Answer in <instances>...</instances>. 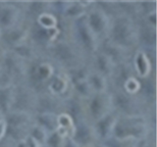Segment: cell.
<instances>
[{"label": "cell", "mask_w": 157, "mask_h": 147, "mask_svg": "<svg viewBox=\"0 0 157 147\" xmlns=\"http://www.w3.org/2000/svg\"><path fill=\"white\" fill-rule=\"evenodd\" d=\"M145 134V126L136 117H130L116 123L114 134L119 139H139Z\"/></svg>", "instance_id": "obj_1"}, {"label": "cell", "mask_w": 157, "mask_h": 147, "mask_svg": "<svg viewBox=\"0 0 157 147\" xmlns=\"http://www.w3.org/2000/svg\"><path fill=\"white\" fill-rule=\"evenodd\" d=\"M108 99L109 97L104 96L103 93H98L96 96L93 97L90 103V111L92 113V116L95 117L97 120L108 115L110 106V102Z\"/></svg>", "instance_id": "obj_2"}, {"label": "cell", "mask_w": 157, "mask_h": 147, "mask_svg": "<svg viewBox=\"0 0 157 147\" xmlns=\"http://www.w3.org/2000/svg\"><path fill=\"white\" fill-rule=\"evenodd\" d=\"M86 22L91 31L95 34H99L103 32L108 27V19L106 15L101 11H92L87 16Z\"/></svg>", "instance_id": "obj_3"}, {"label": "cell", "mask_w": 157, "mask_h": 147, "mask_svg": "<svg viewBox=\"0 0 157 147\" xmlns=\"http://www.w3.org/2000/svg\"><path fill=\"white\" fill-rule=\"evenodd\" d=\"M78 21L80 22L78 24V32L82 41L87 49L93 50L96 47V34L91 31L86 21H82L81 19H78Z\"/></svg>", "instance_id": "obj_4"}, {"label": "cell", "mask_w": 157, "mask_h": 147, "mask_svg": "<svg viewBox=\"0 0 157 147\" xmlns=\"http://www.w3.org/2000/svg\"><path fill=\"white\" fill-rule=\"evenodd\" d=\"M117 119L112 115H106L98 120L96 124V132L101 138L109 139L111 134L114 132Z\"/></svg>", "instance_id": "obj_5"}, {"label": "cell", "mask_w": 157, "mask_h": 147, "mask_svg": "<svg viewBox=\"0 0 157 147\" xmlns=\"http://www.w3.org/2000/svg\"><path fill=\"white\" fill-rule=\"evenodd\" d=\"M18 10L16 7L7 5L0 9V27L4 28H11L18 19Z\"/></svg>", "instance_id": "obj_6"}, {"label": "cell", "mask_w": 157, "mask_h": 147, "mask_svg": "<svg viewBox=\"0 0 157 147\" xmlns=\"http://www.w3.org/2000/svg\"><path fill=\"white\" fill-rule=\"evenodd\" d=\"M135 66L137 75L140 77H147L151 72V63L147 55L142 51L136 53L135 58Z\"/></svg>", "instance_id": "obj_7"}, {"label": "cell", "mask_w": 157, "mask_h": 147, "mask_svg": "<svg viewBox=\"0 0 157 147\" xmlns=\"http://www.w3.org/2000/svg\"><path fill=\"white\" fill-rule=\"evenodd\" d=\"M38 125L47 132H55L58 129L57 116L52 113H43L38 117Z\"/></svg>", "instance_id": "obj_8"}, {"label": "cell", "mask_w": 157, "mask_h": 147, "mask_svg": "<svg viewBox=\"0 0 157 147\" xmlns=\"http://www.w3.org/2000/svg\"><path fill=\"white\" fill-rule=\"evenodd\" d=\"M49 90L54 94H62L68 88V80L64 75H57L52 77V80L49 83Z\"/></svg>", "instance_id": "obj_9"}, {"label": "cell", "mask_w": 157, "mask_h": 147, "mask_svg": "<svg viewBox=\"0 0 157 147\" xmlns=\"http://www.w3.org/2000/svg\"><path fill=\"white\" fill-rule=\"evenodd\" d=\"M14 102V93L10 87H4L0 89V110L7 112Z\"/></svg>", "instance_id": "obj_10"}, {"label": "cell", "mask_w": 157, "mask_h": 147, "mask_svg": "<svg viewBox=\"0 0 157 147\" xmlns=\"http://www.w3.org/2000/svg\"><path fill=\"white\" fill-rule=\"evenodd\" d=\"M57 122H58V127H62V129H65L69 131V134H70V138H74V135H75V131H76V127L74 125V121L71 115L66 114V113H63L57 116Z\"/></svg>", "instance_id": "obj_11"}, {"label": "cell", "mask_w": 157, "mask_h": 147, "mask_svg": "<svg viewBox=\"0 0 157 147\" xmlns=\"http://www.w3.org/2000/svg\"><path fill=\"white\" fill-rule=\"evenodd\" d=\"M87 81L90 82L93 91H96L97 93L105 92L107 88V83L105 81V77H103L102 74H93V75L90 76Z\"/></svg>", "instance_id": "obj_12"}, {"label": "cell", "mask_w": 157, "mask_h": 147, "mask_svg": "<svg viewBox=\"0 0 157 147\" xmlns=\"http://www.w3.org/2000/svg\"><path fill=\"white\" fill-rule=\"evenodd\" d=\"M59 29L57 28L51 29H44L42 28H38L36 32V37L41 42H50L55 40L59 36Z\"/></svg>", "instance_id": "obj_13"}, {"label": "cell", "mask_w": 157, "mask_h": 147, "mask_svg": "<svg viewBox=\"0 0 157 147\" xmlns=\"http://www.w3.org/2000/svg\"><path fill=\"white\" fill-rule=\"evenodd\" d=\"M29 120L28 114L23 112H16L9 114L8 120L6 121L7 126H24Z\"/></svg>", "instance_id": "obj_14"}, {"label": "cell", "mask_w": 157, "mask_h": 147, "mask_svg": "<svg viewBox=\"0 0 157 147\" xmlns=\"http://www.w3.org/2000/svg\"><path fill=\"white\" fill-rule=\"evenodd\" d=\"M131 27L127 23H119L114 28V36L117 40L120 42H127L130 39L131 36Z\"/></svg>", "instance_id": "obj_15"}, {"label": "cell", "mask_w": 157, "mask_h": 147, "mask_svg": "<svg viewBox=\"0 0 157 147\" xmlns=\"http://www.w3.org/2000/svg\"><path fill=\"white\" fill-rule=\"evenodd\" d=\"M39 28L44 29H51L57 28V18L50 13H42L37 17Z\"/></svg>", "instance_id": "obj_16"}, {"label": "cell", "mask_w": 157, "mask_h": 147, "mask_svg": "<svg viewBox=\"0 0 157 147\" xmlns=\"http://www.w3.org/2000/svg\"><path fill=\"white\" fill-rule=\"evenodd\" d=\"M29 135L33 137L41 146L46 144V141L48 138V132L39 125H36L32 127Z\"/></svg>", "instance_id": "obj_17"}, {"label": "cell", "mask_w": 157, "mask_h": 147, "mask_svg": "<svg viewBox=\"0 0 157 147\" xmlns=\"http://www.w3.org/2000/svg\"><path fill=\"white\" fill-rule=\"evenodd\" d=\"M53 73H54V70H53L52 66L49 65L47 63H43L37 67L36 75L39 81H46L48 80H50V78L53 77Z\"/></svg>", "instance_id": "obj_18"}, {"label": "cell", "mask_w": 157, "mask_h": 147, "mask_svg": "<svg viewBox=\"0 0 157 147\" xmlns=\"http://www.w3.org/2000/svg\"><path fill=\"white\" fill-rule=\"evenodd\" d=\"M7 132L11 138L18 140V141L25 140L29 135L28 130H26V127H24V126H8Z\"/></svg>", "instance_id": "obj_19"}, {"label": "cell", "mask_w": 157, "mask_h": 147, "mask_svg": "<svg viewBox=\"0 0 157 147\" xmlns=\"http://www.w3.org/2000/svg\"><path fill=\"white\" fill-rule=\"evenodd\" d=\"M97 65L101 73L107 74L111 71L112 64H111V58L106 55V54H100L97 57Z\"/></svg>", "instance_id": "obj_20"}, {"label": "cell", "mask_w": 157, "mask_h": 147, "mask_svg": "<svg viewBox=\"0 0 157 147\" xmlns=\"http://www.w3.org/2000/svg\"><path fill=\"white\" fill-rule=\"evenodd\" d=\"M124 88L126 92H128L129 94H136V93H137L140 90L141 85L136 78L129 77V78H127V81H125Z\"/></svg>", "instance_id": "obj_21"}, {"label": "cell", "mask_w": 157, "mask_h": 147, "mask_svg": "<svg viewBox=\"0 0 157 147\" xmlns=\"http://www.w3.org/2000/svg\"><path fill=\"white\" fill-rule=\"evenodd\" d=\"M135 139H119L116 137H110L108 139L107 147H135Z\"/></svg>", "instance_id": "obj_22"}, {"label": "cell", "mask_w": 157, "mask_h": 147, "mask_svg": "<svg viewBox=\"0 0 157 147\" xmlns=\"http://www.w3.org/2000/svg\"><path fill=\"white\" fill-rule=\"evenodd\" d=\"M66 138L62 137L60 134H58L57 132H52L50 135H48V138L46 141L47 147H64L65 145Z\"/></svg>", "instance_id": "obj_23"}, {"label": "cell", "mask_w": 157, "mask_h": 147, "mask_svg": "<svg viewBox=\"0 0 157 147\" xmlns=\"http://www.w3.org/2000/svg\"><path fill=\"white\" fill-rule=\"evenodd\" d=\"M76 88L78 92L80 93L82 96L85 97H90V95H92L93 89L90 86V82L87 81V80H82L80 81L76 82Z\"/></svg>", "instance_id": "obj_24"}, {"label": "cell", "mask_w": 157, "mask_h": 147, "mask_svg": "<svg viewBox=\"0 0 157 147\" xmlns=\"http://www.w3.org/2000/svg\"><path fill=\"white\" fill-rule=\"evenodd\" d=\"M85 5H81V3H73L71 4V6L69 7V9L67 10L66 14L68 16L71 17H78L81 18L82 15H83V12H85Z\"/></svg>", "instance_id": "obj_25"}, {"label": "cell", "mask_w": 157, "mask_h": 147, "mask_svg": "<svg viewBox=\"0 0 157 147\" xmlns=\"http://www.w3.org/2000/svg\"><path fill=\"white\" fill-rule=\"evenodd\" d=\"M8 38L11 40L13 43H15V45H20L22 44V41L25 38V33L21 31H12L10 32V36H8Z\"/></svg>", "instance_id": "obj_26"}, {"label": "cell", "mask_w": 157, "mask_h": 147, "mask_svg": "<svg viewBox=\"0 0 157 147\" xmlns=\"http://www.w3.org/2000/svg\"><path fill=\"white\" fill-rule=\"evenodd\" d=\"M68 3H69V1H59V2H55L54 4H56L55 7L60 13H66L67 10L69 9V7L71 6V5H69V6H65V5L68 4Z\"/></svg>", "instance_id": "obj_27"}, {"label": "cell", "mask_w": 157, "mask_h": 147, "mask_svg": "<svg viewBox=\"0 0 157 147\" xmlns=\"http://www.w3.org/2000/svg\"><path fill=\"white\" fill-rule=\"evenodd\" d=\"M7 123L5 120H1L0 121V141H1L5 134H7Z\"/></svg>", "instance_id": "obj_28"}, {"label": "cell", "mask_w": 157, "mask_h": 147, "mask_svg": "<svg viewBox=\"0 0 157 147\" xmlns=\"http://www.w3.org/2000/svg\"><path fill=\"white\" fill-rule=\"evenodd\" d=\"M25 141H26V143L28 145V147H41V145L38 143V142L33 138V137H32L31 135H29L26 139H25Z\"/></svg>", "instance_id": "obj_29"}, {"label": "cell", "mask_w": 157, "mask_h": 147, "mask_svg": "<svg viewBox=\"0 0 157 147\" xmlns=\"http://www.w3.org/2000/svg\"><path fill=\"white\" fill-rule=\"evenodd\" d=\"M64 147H82V144L77 142L75 138H67Z\"/></svg>", "instance_id": "obj_30"}, {"label": "cell", "mask_w": 157, "mask_h": 147, "mask_svg": "<svg viewBox=\"0 0 157 147\" xmlns=\"http://www.w3.org/2000/svg\"><path fill=\"white\" fill-rule=\"evenodd\" d=\"M148 21L152 24V27L155 28V24H156V14H155V11H153L151 14H149Z\"/></svg>", "instance_id": "obj_31"}, {"label": "cell", "mask_w": 157, "mask_h": 147, "mask_svg": "<svg viewBox=\"0 0 157 147\" xmlns=\"http://www.w3.org/2000/svg\"><path fill=\"white\" fill-rule=\"evenodd\" d=\"M16 147H28V145H27V143H26V141H25V140H22V141H19V142H18V144H17Z\"/></svg>", "instance_id": "obj_32"}, {"label": "cell", "mask_w": 157, "mask_h": 147, "mask_svg": "<svg viewBox=\"0 0 157 147\" xmlns=\"http://www.w3.org/2000/svg\"><path fill=\"white\" fill-rule=\"evenodd\" d=\"M0 147H10V145H7V143H1V141H0Z\"/></svg>", "instance_id": "obj_33"}, {"label": "cell", "mask_w": 157, "mask_h": 147, "mask_svg": "<svg viewBox=\"0 0 157 147\" xmlns=\"http://www.w3.org/2000/svg\"><path fill=\"white\" fill-rule=\"evenodd\" d=\"M3 50H2V48L1 47H0V60H1V59L3 58Z\"/></svg>", "instance_id": "obj_34"}, {"label": "cell", "mask_w": 157, "mask_h": 147, "mask_svg": "<svg viewBox=\"0 0 157 147\" xmlns=\"http://www.w3.org/2000/svg\"><path fill=\"white\" fill-rule=\"evenodd\" d=\"M83 147H94V146H92L91 144H87V145H86V146H83Z\"/></svg>", "instance_id": "obj_35"}, {"label": "cell", "mask_w": 157, "mask_h": 147, "mask_svg": "<svg viewBox=\"0 0 157 147\" xmlns=\"http://www.w3.org/2000/svg\"><path fill=\"white\" fill-rule=\"evenodd\" d=\"M94 147H107L106 145H97V146H94Z\"/></svg>", "instance_id": "obj_36"}, {"label": "cell", "mask_w": 157, "mask_h": 147, "mask_svg": "<svg viewBox=\"0 0 157 147\" xmlns=\"http://www.w3.org/2000/svg\"><path fill=\"white\" fill-rule=\"evenodd\" d=\"M1 120H3V119H2V117H1V112H0V121H1Z\"/></svg>", "instance_id": "obj_37"}, {"label": "cell", "mask_w": 157, "mask_h": 147, "mask_svg": "<svg viewBox=\"0 0 157 147\" xmlns=\"http://www.w3.org/2000/svg\"><path fill=\"white\" fill-rule=\"evenodd\" d=\"M41 147H47L46 145H43V146H41Z\"/></svg>", "instance_id": "obj_38"}, {"label": "cell", "mask_w": 157, "mask_h": 147, "mask_svg": "<svg viewBox=\"0 0 157 147\" xmlns=\"http://www.w3.org/2000/svg\"><path fill=\"white\" fill-rule=\"evenodd\" d=\"M0 77H1V72H0Z\"/></svg>", "instance_id": "obj_39"}]
</instances>
